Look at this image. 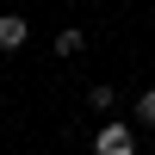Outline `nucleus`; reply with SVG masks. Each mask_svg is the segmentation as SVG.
<instances>
[{"mask_svg": "<svg viewBox=\"0 0 155 155\" xmlns=\"http://www.w3.org/2000/svg\"><path fill=\"white\" fill-rule=\"evenodd\" d=\"M99 155H137V137L124 130V124H106V130H99Z\"/></svg>", "mask_w": 155, "mask_h": 155, "instance_id": "1", "label": "nucleus"}, {"mask_svg": "<svg viewBox=\"0 0 155 155\" xmlns=\"http://www.w3.org/2000/svg\"><path fill=\"white\" fill-rule=\"evenodd\" d=\"M25 37H31V25H25L19 12H0V50H19Z\"/></svg>", "mask_w": 155, "mask_h": 155, "instance_id": "2", "label": "nucleus"}, {"mask_svg": "<svg viewBox=\"0 0 155 155\" xmlns=\"http://www.w3.org/2000/svg\"><path fill=\"white\" fill-rule=\"evenodd\" d=\"M81 44H87V37L74 31V25H68V31H56V56H81Z\"/></svg>", "mask_w": 155, "mask_h": 155, "instance_id": "3", "label": "nucleus"}, {"mask_svg": "<svg viewBox=\"0 0 155 155\" xmlns=\"http://www.w3.org/2000/svg\"><path fill=\"white\" fill-rule=\"evenodd\" d=\"M137 118H143V124H155V87H149L143 99H137Z\"/></svg>", "mask_w": 155, "mask_h": 155, "instance_id": "4", "label": "nucleus"}]
</instances>
